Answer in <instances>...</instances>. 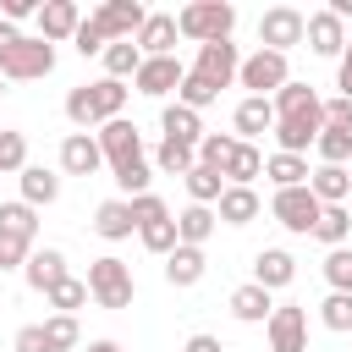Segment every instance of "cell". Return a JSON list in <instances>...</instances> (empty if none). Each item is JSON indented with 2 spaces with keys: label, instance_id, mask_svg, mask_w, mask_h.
<instances>
[{
  "label": "cell",
  "instance_id": "d6986e66",
  "mask_svg": "<svg viewBox=\"0 0 352 352\" xmlns=\"http://www.w3.org/2000/svg\"><path fill=\"white\" fill-rule=\"evenodd\" d=\"M231 126H236V143H258V138L275 126V104H270V99H236Z\"/></svg>",
  "mask_w": 352,
  "mask_h": 352
},
{
  "label": "cell",
  "instance_id": "5b68a950",
  "mask_svg": "<svg viewBox=\"0 0 352 352\" xmlns=\"http://www.w3.org/2000/svg\"><path fill=\"white\" fill-rule=\"evenodd\" d=\"M236 82L248 88V99H270L275 88L292 82V66H286V55H275V50H253V55H242Z\"/></svg>",
  "mask_w": 352,
  "mask_h": 352
},
{
  "label": "cell",
  "instance_id": "d4e9b609",
  "mask_svg": "<svg viewBox=\"0 0 352 352\" xmlns=\"http://www.w3.org/2000/svg\"><path fill=\"white\" fill-rule=\"evenodd\" d=\"M160 132H165L170 143L198 148V138H204V116H198V110H187V104H165V110H160Z\"/></svg>",
  "mask_w": 352,
  "mask_h": 352
},
{
  "label": "cell",
  "instance_id": "f35d334b",
  "mask_svg": "<svg viewBox=\"0 0 352 352\" xmlns=\"http://www.w3.org/2000/svg\"><path fill=\"white\" fill-rule=\"evenodd\" d=\"M110 182L121 187V198H138V192H154L148 182H154V165L148 160H132V165H121V170H110Z\"/></svg>",
  "mask_w": 352,
  "mask_h": 352
},
{
  "label": "cell",
  "instance_id": "f546056e",
  "mask_svg": "<svg viewBox=\"0 0 352 352\" xmlns=\"http://www.w3.org/2000/svg\"><path fill=\"white\" fill-rule=\"evenodd\" d=\"M346 236H352V209H346V204L319 209V220H314V242H324V253H330V248H346Z\"/></svg>",
  "mask_w": 352,
  "mask_h": 352
},
{
  "label": "cell",
  "instance_id": "f1b7e54d",
  "mask_svg": "<svg viewBox=\"0 0 352 352\" xmlns=\"http://www.w3.org/2000/svg\"><path fill=\"white\" fill-rule=\"evenodd\" d=\"M214 226H220V220H214V209L187 204V209L176 214V242H182V248H204V242L214 236Z\"/></svg>",
  "mask_w": 352,
  "mask_h": 352
},
{
  "label": "cell",
  "instance_id": "ee69618b",
  "mask_svg": "<svg viewBox=\"0 0 352 352\" xmlns=\"http://www.w3.org/2000/svg\"><path fill=\"white\" fill-rule=\"evenodd\" d=\"M319 270H324V280H330V292H352V248H330Z\"/></svg>",
  "mask_w": 352,
  "mask_h": 352
},
{
  "label": "cell",
  "instance_id": "11a10c76",
  "mask_svg": "<svg viewBox=\"0 0 352 352\" xmlns=\"http://www.w3.org/2000/svg\"><path fill=\"white\" fill-rule=\"evenodd\" d=\"M16 38H22V33H16V28H11V22H6V16H0V55H6V50H11V44H16Z\"/></svg>",
  "mask_w": 352,
  "mask_h": 352
},
{
  "label": "cell",
  "instance_id": "c3c4849f",
  "mask_svg": "<svg viewBox=\"0 0 352 352\" xmlns=\"http://www.w3.org/2000/svg\"><path fill=\"white\" fill-rule=\"evenodd\" d=\"M72 50L77 55H104V33L94 28V16H82V28L72 33Z\"/></svg>",
  "mask_w": 352,
  "mask_h": 352
},
{
  "label": "cell",
  "instance_id": "8d00e7d4",
  "mask_svg": "<svg viewBox=\"0 0 352 352\" xmlns=\"http://www.w3.org/2000/svg\"><path fill=\"white\" fill-rule=\"evenodd\" d=\"M319 324L336 330V336H352V292H330L319 302Z\"/></svg>",
  "mask_w": 352,
  "mask_h": 352
},
{
  "label": "cell",
  "instance_id": "7a4b0ae2",
  "mask_svg": "<svg viewBox=\"0 0 352 352\" xmlns=\"http://www.w3.org/2000/svg\"><path fill=\"white\" fill-rule=\"evenodd\" d=\"M231 28H236L231 0H187L176 11V33L192 38V44H220V38H231Z\"/></svg>",
  "mask_w": 352,
  "mask_h": 352
},
{
  "label": "cell",
  "instance_id": "d6a6232c",
  "mask_svg": "<svg viewBox=\"0 0 352 352\" xmlns=\"http://www.w3.org/2000/svg\"><path fill=\"white\" fill-rule=\"evenodd\" d=\"M104 77H116V82H126V77H138V66H143V50L132 44V38H121V44H104Z\"/></svg>",
  "mask_w": 352,
  "mask_h": 352
},
{
  "label": "cell",
  "instance_id": "e575fe53",
  "mask_svg": "<svg viewBox=\"0 0 352 352\" xmlns=\"http://www.w3.org/2000/svg\"><path fill=\"white\" fill-rule=\"evenodd\" d=\"M182 182H187V198H192V204H204V209H214V204H220V192H226V176H220V170H209V165H192Z\"/></svg>",
  "mask_w": 352,
  "mask_h": 352
},
{
  "label": "cell",
  "instance_id": "484cf974",
  "mask_svg": "<svg viewBox=\"0 0 352 352\" xmlns=\"http://www.w3.org/2000/svg\"><path fill=\"white\" fill-rule=\"evenodd\" d=\"M220 176H226V187H253V182L264 176V148H258V143H236Z\"/></svg>",
  "mask_w": 352,
  "mask_h": 352
},
{
  "label": "cell",
  "instance_id": "8fae6325",
  "mask_svg": "<svg viewBox=\"0 0 352 352\" xmlns=\"http://www.w3.org/2000/svg\"><path fill=\"white\" fill-rule=\"evenodd\" d=\"M297 44H302V11H297V6H270V11L258 16V50L286 55V50H297Z\"/></svg>",
  "mask_w": 352,
  "mask_h": 352
},
{
  "label": "cell",
  "instance_id": "ac0fdd59",
  "mask_svg": "<svg viewBox=\"0 0 352 352\" xmlns=\"http://www.w3.org/2000/svg\"><path fill=\"white\" fill-rule=\"evenodd\" d=\"M72 270H66V253L60 248H33L28 253V264H22V280L33 286V292H50V286H60Z\"/></svg>",
  "mask_w": 352,
  "mask_h": 352
},
{
  "label": "cell",
  "instance_id": "e0dca14e",
  "mask_svg": "<svg viewBox=\"0 0 352 352\" xmlns=\"http://www.w3.org/2000/svg\"><path fill=\"white\" fill-rule=\"evenodd\" d=\"M176 38H182V33H176V11H148L132 44H138L143 60H148V55H176Z\"/></svg>",
  "mask_w": 352,
  "mask_h": 352
},
{
  "label": "cell",
  "instance_id": "db71d44e",
  "mask_svg": "<svg viewBox=\"0 0 352 352\" xmlns=\"http://www.w3.org/2000/svg\"><path fill=\"white\" fill-rule=\"evenodd\" d=\"M182 352H226V346H220V336L198 330V336H187V341H182Z\"/></svg>",
  "mask_w": 352,
  "mask_h": 352
},
{
  "label": "cell",
  "instance_id": "836d02e7",
  "mask_svg": "<svg viewBox=\"0 0 352 352\" xmlns=\"http://www.w3.org/2000/svg\"><path fill=\"white\" fill-rule=\"evenodd\" d=\"M160 176H187L192 165H198V148H187V143H170V138H160V148H154V160H148Z\"/></svg>",
  "mask_w": 352,
  "mask_h": 352
},
{
  "label": "cell",
  "instance_id": "f6af8a7d",
  "mask_svg": "<svg viewBox=\"0 0 352 352\" xmlns=\"http://www.w3.org/2000/svg\"><path fill=\"white\" fill-rule=\"evenodd\" d=\"M214 99H220V94H214L209 82H198L192 72H187V77H182V88H176V104H187V110H198V116H204Z\"/></svg>",
  "mask_w": 352,
  "mask_h": 352
},
{
  "label": "cell",
  "instance_id": "277c9868",
  "mask_svg": "<svg viewBox=\"0 0 352 352\" xmlns=\"http://www.w3.org/2000/svg\"><path fill=\"white\" fill-rule=\"evenodd\" d=\"M55 72V44H44L38 33H22L6 55H0V77L6 82H38Z\"/></svg>",
  "mask_w": 352,
  "mask_h": 352
},
{
  "label": "cell",
  "instance_id": "1f68e13d",
  "mask_svg": "<svg viewBox=\"0 0 352 352\" xmlns=\"http://www.w3.org/2000/svg\"><path fill=\"white\" fill-rule=\"evenodd\" d=\"M38 330H44V346H50V352H77V346H82L77 314H50V319H38Z\"/></svg>",
  "mask_w": 352,
  "mask_h": 352
},
{
  "label": "cell",
  "instance_id": "f907efd6",
  "mask_svg": "<svg viewBox=\"0 0 352 352\" xmlns=\"http://www.w3.org/2000/svg\"><path fill=\"white\" fill-rule=\"evenodd\" d=\"M0 16L16 28V22H28V16H38V0H0Z\"/></svg>",
  "mask_w": 352,
  "mask_h": 352
},
{
  "label": "cell",
  "instance_id": "816d5d0a",
  "mask_svg": "<svg viewBox=\"0 0 352 352\" xmlns=\"http://www.w3.org/2000/svg\"><path fill=\"white\" fill-rule=\"evenodd\" d=\"M11 352H50V346H44V330H38V324H22L16 341H11Z\"/></svg>",
  "mask_w": 352,
  "mask_h": 352
},
{
  "label": "cell",
  "instance_id": "7dc6e473",
  "mask_svg": "<svg viewBox=\"0 0 352 352\" xmlns=\"http://www.w3.org/2000/svg\"><path fill=\"white\" fill-rule=\"evenodd\" d=\"M132 204V226H148V220H170V204L160 198V192H138V198H126Z\"/></svg>",
  "mask_w": 352,
  "mask_h": 352
},
{
  "label": "cell",
  "instance_id": "60d3db41",
  "mask_svg": "<svg viewBox=\"0 0 352 352\" xmlns=\"http://www.w3.org/2000/svg\"><path fill=\"white\" fill-rule=\"evenodd\" d=\"M0 226H6V231H16V236H28V242H38V209H28L22 198L0 204Z\"/></svg>",
  "mask_w": 352,
  "mask_h": 352
},
{
  "label": "cell",
  "instance_id": "7402d4cb",
  "mask_svg": "<svg viewBox=\"0 0 352 352\" xmlns=\"http://www.w3.org/2000/svg\"><path fill=\"white\" fill-rule=\"evenodd\" d=\"M231 319H242V324H264L270 314H275V292H264V286H253V280H242L236 292H231Z\"/></svg>",
  "mask_w": 352,
  "mask_h": 352
},
{
  "label": "cell",
  "instance_id": "b9f144b4",
  "mask_svg": "<svg viewBox=\"0 0 352 352\" xmlns=\"http://www.w3.org/2000/svg\"><path fill=\"white\" fill-rule=\"evenodd\" d=\"M138 242H143L148 253L165 258V253L176 248V214H170V220H148V226H138Z\"/></svg>",
  "mask_w": 352,
  "mask_h": 352
},
{
  "label": "cell",
  "instance_id": "4dcf8cb0",
  "mask_svg": "<svg viewBox=\"0 0 352 352\" xmlns=\"http://www.w3.org/2000/svg\"><path fill=\"white\" fill-rule=\"evenodd\" d=\"M264 176L275 182V192L308 187V160H302V154H264Z\"/></svg>",
  "mask_w": 352,
  "mask_h": 352
},
{
  "label": "cell",
  "instance_id": "9c48e42d",
  "mask_svg": "<svg viewBox=\"0 0 352 352\" xmlns=\"http://www.w3.org/2000/svg\"><path fill=\"white\" fill-rule=\"evenodd\" d=\"M94 143H99V154H104V165L110 170H121V165H132V160H148L143 154V132L121 116V121H104L99 132H94Z\"/></svg>",
  "mask_w": 352,
  "mask_h": 352
},
{
  "label": "cell",
  "instance_id": "d590c367",
  "mask_svg": "<svg viewBox=\"0 0 352 352\" xmlns=\"http://www.w3.org/2000/svg\"><path fill=\"white\" fill-rule=\"evenodd\" d=\"M314 154H319V165H346V160H352V132L319 126V138H314Z\"/></svg>",
  "mask_w": 352,
  "mask_h": 352
},
{
  "label": "cell",
  "instance_id": "f5cc1de1",
  "mask_svg": "<svg viewBox=\"0 0 352 352\" xmlns=\"http://www.w3.org/2000/svg\"><path fill=\"white\" fill-rule=\"evenodd\" d=\"M336 88H341V99H352V38H346V50L336 60Z\"/></svg>",
  "mask_w": 352,
  "mask_h": 352
},
{
  "label": "cell",
  "instance_id": "6da1fadb",
  "mask_svg": "<svg viewBox=\"0 0 352 352\" xmlns=\"http://www.w3.org/2000/svg\"><path fill=\"white\" fill-rule=\"evenodd\" d=\"M126 82H116V77H99V82H77L72 94H66V121L77 126V132H88V126H104V121H121V110H126Z\"/></svg>",
  "mask_w": 352,
  "mask_h": 352
},
{
  "label": "cell",
  "instance_id": "cb8c5ba5",
  "mask_svg": "<svg viewBox=\"0 0 352 352\" xmlns=\"http://www.w3.org/2000/svg\"><path fill=\"white\" fill-rule=\"evenodd\" d=\"M258 209H264V204H258L253 187H226L220 204H214V220H220V226H253Z\"/></svg>",
  "mask_w": 352,
  "mask_h": 352
},
{
  "label": "cell",
  "instance_id": "4316f807",
  "mask_svg": "<svg viewBox=\"0 0 352 352\" xmlns=\"http://www.w3.org/2000/svg\"><path fill=\"white\" fill-rule=\"evenodd\" d=\"M16 182H22V204H28V209H50V204L60 198V176H55L50 165H28Z\"/></svg>",
  "mask_w": 352,
  "mask_h": 352
},
{
  "label": "cell",
  "instance_id": "681fc988",
  "mask_svg": "<svg viewBox=\"0 0 352 352\" xmlns=\"http://www.w3.org/2000/svg\"><path fill=\"white\" fill-rule=\"evenodd\" d=\"M324 126H336V132H352V99H324Z\"/></svg>",
  "mask_w": 352,
  "mask_h": 352
},
{
  "label": "cell",
  "instance_id": "7c38bea8",
  "mask_svg": "<svg viewBox=\"0 0 352 352\" xmlns=\"http://www.w3.org/2000/svg\"><path fill=\"white\" fill-rule=\"evenodd\" d=\"M302 44L314 50V55H324V60H341V50H346V22L324 6V11H308L302 16Z\"/></svg>",
  "mask_w": 352,
  "mask_h": 352
},
{
  "label": "cell",
  "instance_id": "2e32d148",
  "mask_svg": "<svg viewBox=\"0 0 352 352\" xmlns=\"http://www.w3.org/2000/svg\"><path fill=\"white\" fill-rule=\"evenodd\" d=\"M292 280H297V258H292L286 248H258V253H253V286L286 292Z\"/></svg>",
  "mask_w": 352,
  "mask_h": 352
},
{
  "label": "cell",
  "instance_id": "30bf717a",
  "mask_svg": "<svg viewBox=\"0 0 352 352\" xmlns=\"http://www.w3.org/2000/svg\"><path fill=\"white\" fill-rule=\"evenodd\" d=\"M88 16H94V28L104 33V44H121V38H138L148 6H143V0H104V6L88 11Z\"/></svg>",
  "mask_w": 352,
  "mask_h": 352
},
{
  "label": "cell",
  "instance_id": "9a60e30c",
  "mask_svg": "<svg viewBox=\"0 0 352 352\" xmlns=\"http://www.w3.org/2000/svg\"><path fill=\"white\" fill-rule=\"evenodd\" d=\"M60 170L66 176H99L104 170V154H99L94 132H66L60 138Z\"/></svg>",
  "mask_w": 352,
  "mask_h": 352
},
{
  "label": "cell",
  "instance_id": "ba28073f",
  "mask_svg": "<svg viewBox=\"0 0 352 352\" xmlns=\"http://www.w3.org/2000/svg\"><path fill=\"white\" fill-rule=\"evenodd\" d=\"M236 66H242L236 44H231V38H220V44H198V60H192L187 72L220 94V88H231V82H236Z\"/></svg>",
  "mask_w": 352,
  "mask_h": 352
},
{
  "label": "cell",
  "instance_id": "83f0119b",
  "mask_svg": "<svg viewBox=\"0 0 352 352\" xmlns=\"http://www.w3.org/2000/svg\"><path fill=\"white\" fill-rule=\"evenodd\" d=\"M204 270H209L204 248H182V242H176V248L165 253V280H170V286H198Z\"/></svg>",
  "mask_w": 352,
  "mask_h": 352
},
{
  "label": "cell",
  "instance_id": "9f6ffc18",
  "mask_svg": "<svg viewBox=\"0 0 352 352\" xmlns=\"http://www.w3.org/2000/svg\"><path fill=\"white\" fill-rule=\"evenodd\" d=\"M88 352H126L121 341H110V336H99V341H88Z\"/></svg>",
  "mask_w": 352,
  "mask_h": 352
},
{
  "label": "cell",
  "instance_id": "8992f818",
  "mask_svg": "<svg viewBox=\"0 0 352 352\" xmlns=\"http://www.w3.org/2000/svg\"><path fill=\"white\" fill-rule=\"evenodd\" d=\"M319 198L308 192V187H286V192H275L270 198V214H275V226L280 231H292V236H314V220H319Z\"/></svg>",
  "mask_w": 352,
  "mask_h": 352
},
{
  "label": "cell",
  "instance_id": "ffe728a7",
  "mask_svg": "<svg viewBox=\"0 0 352 352\" xmlns=\"http://www.w3.org/2000/svg\"><path fill=\"white\" fill-rule=\"evenodd\" d=\"M270 104H275V121H286V116H319L324 110V99L314 94V82H286V88H275L270 94Z\"/></svg>",
  "mask_w": 352,
  "mask_h": 352
},
{
  "label": "cell",
  "instance_id": "ab89813d",
  "mask_svg": "<svg viewBox=\"0 0 352 352\" xmlns=\"http://www.w3.org/2000/svg\"><path fill=\"white\" fill-rule=\"evenodd\" d=\"M44 302H50L55 314H77V308L88 302V280H77V275H66L60 286H50V292H44Z\"/></svg>",
  "mask_w": 352,
  "mask_h": 352
},
{
  "label": "cell",
  "instance_id": "5bb4252c",
  "mask_svg": "<svg viewBox=\"0 0 352 352\" xmlns=\"http://www.w3.org/2000/svg\"><path fill=\"white\" fill-rule=\"evenodd\" d=\"M38 38L44 44H66L77 28H82V6L77 0H38Z\"/></svg>",
  "mask_w": 352,
  "mask_h": 352
},
{
  "label": "cell",
  "instance_id": "4fadbf2b",
  "mask_svg": "<svg viewBox=\"0 0 352 352\" xmlns=\"http://www.w3.org/2000/svg\"><path fill=\"white\" fill-rule=\"evenodd\" d=\"M182 77H187V66H182L176 55H148V60L138 66L132 88H138L143 99H165V94H176V88H182Z\"/></svg>",
  "mask_w": 352,
  "mask_h": 352
},
{
  "label": "cell",
  "instance_id": "6f0895ef",
  "mask_svg": "<svg viewBox=\"0 0 352 352\" xmlns=\"http://www.w3.org/2000/svg\"><path fill=\"white\" fill-rule=\"evenodd\" d=\"M0 99H6V77H0Z\"/></svg>",
  "mask_w": 352,
  "mask_h": 352
},
{
  "label": "cell",
  "instance_id": "74e56055",
  "mask_svg": "<svg viewBox=\"0 0 352 352\" xmlns=\"http://www.w3.org/2000/svg\"><path fill=\"white\" fill-rule=\"evenodd\" d=\"M231 148H236V132H204V138H198V165H209V170H226Z\"/></svg>",
  "mask_w": 352,
  "mask_h": 352
},
{
  "label": "cell",
  "instance_id": "44dd1931",
  "mask_svg": "<svg viewBox=\"0 0 352 352\" xmlns=\"http://www.w3.org/2000/svg\"><path fill=\"white\" fill-rule=\"evenodd\" d=\"M88 226H94V236H104V242H126V236L138 231V226H132V204H126V198H104V204L94 209V220H88Z\"/></svg>",
  "mask_w": 352,
  "mask_h": 352
},
{
  "label": "cell",
  "instance_id": "603a6c76",
  "mask_svg": "<svg viewBox=\"0 0 352 352\" xmlns=\"http://www.w3.org/2000/svg\"><path fill=\"white\" fill-rule=\"evenodd\" d=\"M308 192L330 209V204H346L352 198V170L346 165H319V170H308Z\"/></svg>",
  "mask_w": 352,
  "mask_h": 352
},
{
  "label": "cell",
  "instance_id": "52a82bcc",
  "mask_svg": "<svg viewBox=\"0 0 352 352\" xmlns=\"http://www.w3.org/2000/svg\"><path fill=\"white\" fill-rule=\"evenodd\" d=\"M270 352H308V308L302 302H275V314L264 319Z\"/></svg>",
  "mask_w": 352,
  "mask_h": 352
},
{
  "label": "cell",
  "instance_id": "7bdbcfd3",
  "mask_svg": "<svg viewBox=\"0 0 352 352\" xmlns=\"http://www.w3.org/2000/svg\"><path fill=\"white\" fill-rule=\"evenodd\" d=\"M22 170H28V138L0 132V176H22Z\"/></svg>",
  "mask_w": 352,
  "mask_h": 352
},
{
  "label": "cell",
  "instance_id": "bcb514c9",
  "mask_svg": "<svg viewBox=\"0 0 352 352\" xmlns=\"http://www.w3.org/2000/svg\"><path fill=\"white\" fill-rule=\"evenodd\" d=\"M33 248H38V242H28V236H16V231L0 226V270H22Z\"/></svg>",
  "mask_w": 352,
  "mask_h": 352
},
{
  "label": "cell",
  "instance_id": "3957f363",
  "mask_svg": "<svg viewBox=\"0 0 352 352\" xmlns=\"http://www.w3.org/2000/svg\"><path fill=\"white\" fill-rule=\"evenodd\" d=\"M88 297H94L99 308H110V314H121V308H132V297H138V280H132V264H126V258H116V253H104V258H94V264H88Z\"/></svg>",
  "mask_w": 352,
  "mask_h": 352
}]
</instances>
